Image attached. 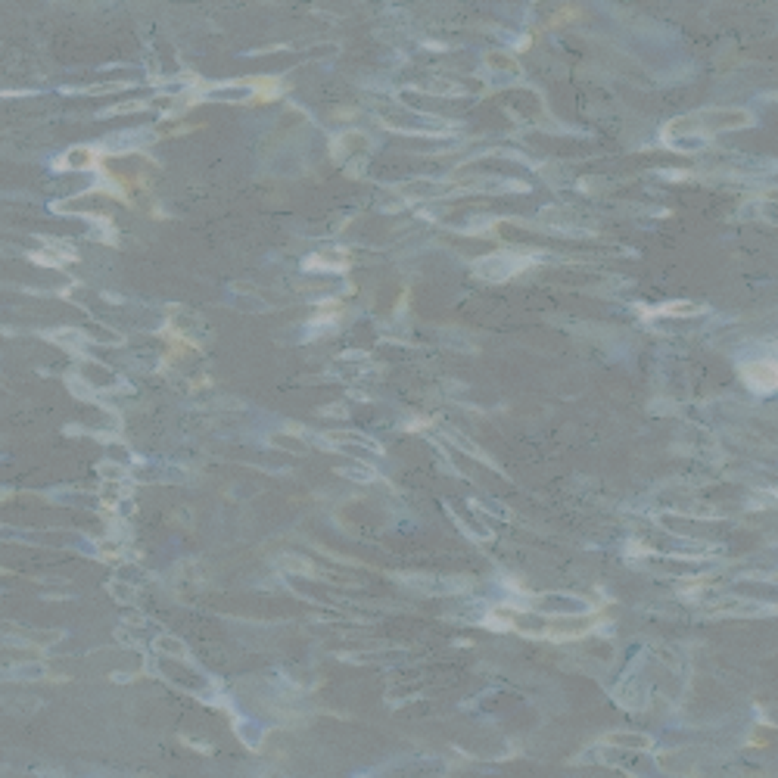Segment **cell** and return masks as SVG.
I'll return each mask as SVG.
<instances>
[{
    "instance_id": "obj_1",
    "label": "cell",
    "mask_w": 778,
    "mask_h": 778,
    "mask_svg": "<svg viewBox=\"0 0 778 778\" xmlns=\"http://www.w3.org/2000/svg\"><path fill=\"white\" fill-rule=\"evenodd\" d=\"M741 377L756 393H772V389H778V362H747L741 367Z\"/></svg>"
}]
</instances>
